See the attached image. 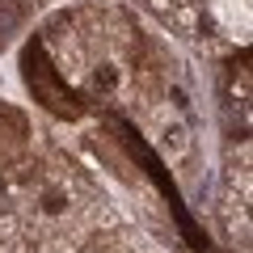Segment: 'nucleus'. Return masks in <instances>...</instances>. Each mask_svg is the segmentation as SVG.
<instances>
[{
  "label": "nucleus",
  "instance_id": "nucleus-1",
  "mask_svg": "<svg viewBox=\"0 0 253 253\" xmlns=\"http://www.w3.org/2000/svg\"><path fill=\"white\" fill-rule=\"evenodd\" d=\"M21 81H26L30 97L55 118L76 123V118H84V110H89V101L59 76V68H55V59L46 55L42 38H26V46H21Z\"/></svg>",
  "mask_w": 253,
  "mask_h": 253
},
{
  "label": "nucleus",
  "instance_id": "nucleus-2",
  "mask_svg": "<svg viewBox=\"0 0 253 253\" xmlns=\"http://www.w3.org/2000/svg\"><path fill=\"white\" fill-rule=\"evenodd\" d=\"M26 148H30V118L17 106L0 101V169L17 165L26 156Z\"/></svg>",
  "mask_w": 253,
  "mask_h": 253
},
{
  "label": "nucleus",
  "instance_id": "nucleus-3",
  "mask_svg": "<svg viewBox=\"0 0 253 253\" xmlns=\"http://www.w3.org/2000/svg\"><path fill=\"white\" fill-rule=\"evenodd\" d=\"M26 17H30V9L21 0H0V46L13 42V34L26 26Z\"/></svg>",
  "mask_w": 253,
  "mask_h": 253
}]
</instances>
